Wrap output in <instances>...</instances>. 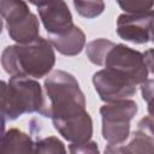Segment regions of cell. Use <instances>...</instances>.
<instances>
[{"instance_id":"5b68a950","label":"cell","mask_w":154,"mask_h":154,"mask_svg":"<svg viewBox=\"0 0 154 154\" xmlns=\"http://www.w3.org/2000/svg\"><path fill=\"white\" fill-rule=\"evenodd\" d=\"M0 12L7 34L16 43H29L40 36V19L26 0H1Z\"/></svg>"},{"instance_id":"7a4b0ae2","label":"cell","mask_w":154,"mask_h":154,"mask_svg":"<svg viewBox=\"0 0 154 154\" xmlns=\"http://www.w3.org/2000/svg\"><path fill=\"white\" fill-rule=\"evenodd\" d=\"M43 89L47 106L42 117L49 119H64L85 112V96L73 75L64 70L52 71L45 79Z\"/></svg>"},{"instance_id":"6da1fadb","label":"cell","mask_w":154,"mask_h":154,"mask_svg":"<svg viewBox=\"0 0 154 154\" xmlns=\"http://www.w3.org/2000/svg\"><path fill=\"white\" fill-rule=\"evenodd\" d=\"M49 40L38 36L29 43L7 46L1 54V66L11 77H47L55 65V52Z\"/></svg>"},{"instance_id":"8fae6325","label":"cell","mask_w":154,"mask_h":154,"mask_svg":"<svg viewBox=\"0 0 154 154\" xmlns=\"http://www.w3.org/2000/svg\"><path fill=\"white\" fill-rule=\"evenodd\" d=\"M52 123L58 134L70 143H82L93 137V119L87 111L70 118L53 119Z\"/></svg>"},{"instance_id":"4fadbf2b","label":"cell","mask_w":154,"mask_h":154,"mask_svg":"<svg viewBox=\"0 0 154 154\" xmlns=\"http://www.w3.org/2000/svg\"><path fill=\"white\" fill-rule=\"evenodd\" d=\"M35 141L30 135L23 132L17 128H11L2 132L1 153H34Z\"/></svg>"},{"instance_id":"52a82bcc","label":"cell","mask_w":154,"mask_h":154,"mask_svg":"<svg viewBox=\"0 0 154 154\" xmlns=\"http://www.w3.org/2000/svg\"><path fill=\"white\" fill-rule=\"evenodd\" d=\"M91 81L100 100L103 102L131 99L137 91V84L135 81L107 67L96 71L93 75Z\"/></svg>"},{"instance_id":"d6986e66","label":"cell","mask_w":154,"mask_h":154,"mask_svg":"<svg viewBox=\"0 0 154 154\" xmlns=\"http://www.w3.org/2000/svg\"><path fill=\"white\" fill-rule=\"evenodd\" d=\"M69 152L72 154H97L99 147L95 141H85L82 143H70Z\"/></svg>"},{"instance_id":"ba28073f","label":"cell","mask_w":154,"mask_h":154,"mask_svg":"<svg viewBox=\"0 0 154 154\" xmlns=\"http://www.w3.org/2000/svg\"><path fill=\"white\" fill-rule=\"evenodd\" d=\"M36 6L41 23L48 35L69 31L73 24L72 13L64 0H26Z\"/></svg>"},{"instance_id":"44dd1931","label":"cell","mask_w":154,"mask_h":154,"mask_svg":"<svg viewBox=\"0 0 154 154\" xmlns=\"http://www.w3.org/2000/svg\"><path fill=\"white\" fill-rule=\"evenodd\" d=\"M150 41L154 43V25L152 28V32H150Z\"/></svg>"},{"instance_id":"30bf717a","label":"cell","mask_w":154,"mask_h":154,"mask_svg":"<svg viewBox=\"0 0 154 154\" xmlns=\"http://www.w3.org/2000/svg\"><path fill=\"white\" fill-rule=\"evenodd\" d=\"M105 153H141L154 154V118L146 116L137 123L136 129L130 134L129 138L118 146H106Z\"/></svg>"},{"instance_id":"9a60e30c","label":"cell","mask_w":154,"mask_h":154,"mask_svg":"<svg viewBox=\"0 0 154 154\" xmlns=\"http://www.w3.org/2000/svg\"><path fill=\"white\" fill-rule=\"evenodd\" d=\"M76 12L87 19H93L102 14L105 11L103 0H72Z\"/></svg>"},{"instance_id":"2e32d148","label":"cell","mask_w":154,"mask_h":154,"mask_svg":"<svg viewBox=\"0 0 154 154\" xmlns=\"http://www.w3.org/2000/svg\"><path fill=\"white\" fill-rule=\"evenodd\" d=\"M34 153H66V148L61 140L55 136L38 138L34 144Z\"/></svg>"},{"instance_id":"5bb4252c","label":"cell","mask_w":154,"mask_h":154,"mask_svg":"<svg viewBox=\"0 0 154 154\" xmlns=\"http://www.w3.org/2000/svg\"><path fill=\"white\" fill-rule=\"evenodd\" d=\"M116 43L107 38H95L85 45V54L89 61L96 66H103L105 58L108 51Z\"/></svg>"},{"instance_id":"8992f818","label":"cell","mask_w":154,"mask_h":154,"mask_svg":"<svg viewBox=\"0 0 154 154\" xmlns=\"http://www.w3.org/2000/svg\"><path fill=\"white\" fill-rule=\"evenodd\" d=\"M103 66L130 77L137 85L148 79L143 53L123 43H116L107 53Z\"/></svg>"},{"instance_id":"9c48e42d","label":"cell","mask_w":154,"mask_h":154,"mask_svg":"<svg viewBox=\"0 0 154 154\" xmlns=\"http://www.w3.org/2000/svg\"><path fill=\"white\" fill-rule=\"evenodd\" d=\"M154 10L138 13H122L117 18V35L130 43L144 45L150 41Z\"/></svg>"},{"instance_id":"ffe728a7","label":"cell","mask_w":154,"mask_h":154,"mask_svg":"<svg viewBox=\"0 0 154 154\" xmlns=\"http://www.w3.org/2000/svg\"><path fill=\"white\" fill-rule=\"evenodd\" d=\"M144 64L149 73L154 75V48H149L143 53Z\"/></svg>"},{"instance_id":"ac0fdd59","label":"cell","mask_w":154,"mask_h":154,"mask_svg":"<svg viewBox=\"0 0 154 154\" xmlns=\"http://www.w3.org/2000/svg\"><path fill=\"white\" fill-rule=\"evenodd\" d=\"M140 90L142 99L147 103L148 114L154 118V79H146L140 84Z\"/></svg>"},{"instance_id":"3957f363","label":"cell","mask_w":154,"mask_h":154,"mask_svg":"<svg viewBox=\"0 0 154 154\" xmlns=\"http://www.w3.org/2000/svg\"><path fill=\"white\" fill-rule=\"evenodd\" d=\"M47 106L43 87L30 77H10L1 82V118L2 125L23 114H42Z\"/></svg>"},{"instance_id":"e0dca14e","label":"cell","mask_w":154,"mask_h":154,"mask_svg":"<svg viewBox=\"0 0 154 154\" xmlns=\"http://www.w3.org/2000/svg\"><path fill=\"white\" fill-rule=\"evenodd\" d=\"M125 13H138L153 10L154 0H116Z\"/></svg>"},{"instance_id":"7c38bea8","label":"cell","mask_w":154,"mask_h":154,"mask_svg":"<svg viewBox=\"0 0 154 154\" xmlns=\"http://www.w3.org/2000/svg\"><path fill=\"white\" fill-rule=\"evenodd\" d=\"M48 40L54 49L65 57L78 55L85 48V34L77 25H73L64 34L48 35Z\"/></svg>"},{"instance_id":"277c9868","label":"cell","mask_w":154,"mask_h":154,"mask_svg":"<svg viewBox=\"0 0 154 154\" xmlns=\"http://www.w3.org/2000/svg\"><path fill=\"white\" fill-rule=\"evenodd\" d=\"M137 111L138 106L132 99L105 102L100 107L101 135L108 146L122 144L129 138L131 120Z\"/></svg>"}]
</instances>
